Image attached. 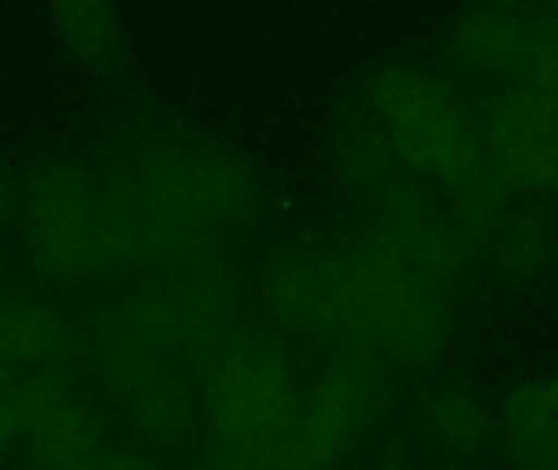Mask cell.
<instances>
[{"label":"cell","mask_w":558,"mask_h":470,"mask_svg":"<svg viewBox=\"0 0 558 470\" xmlns=\"http://www.w3.org/2000/svg\"><path fill=\"white\" fill-rule=\"evenodd\" d=\"M150 242L226 245L262 216V180L245 157L206 137L154 134L108 160Z\"/></svg>","instance_id":"3"},{"label":"cell","mask_w":558,"mask_h":470,"mask_svg":"<svg viewBox=\"0 0 558 470\" xmlns=\"http://www.w3.org/2000/svg\"><path fill=\"white\" fill-rule=\"evenodd\" d=\"M88 386L124 442L170 468L203 435V386L196 370L180 360L141 350L101 353L88 366Z\"/></svg>","instance_id":"5"},{"label":"cell","mask_w":558,"mask_h":470,"mask_svg":"<svg viewBox=\"0 0 558 470\" xmlns=\"http://www.w3.org/2000/svg\"><path fill=\"white\" fill-rule=\"evenodd\" d=\"M13 229L26 285L56 298L134 278L147 249L108 160H56L20 177Z\"/></svg>","instance_id":"2"},{"label":"cell","mask_w":558,"mask_h":470,"mask_svg":"<svg viewBox=\"0 0 558 470\" xmlns=\"http://www.w3.org/2000/svg\"><path fill=\"white\" fill-rule=\"evenodd\" d=\"M500 445L513 470H558V370L520 383L504 402Z\"/></svg>","instance_id":"13"},{"label":"cell","mask_w":558,"mask_h":470,"mask_svg":"<svg viewBox=\"0 0 558 470\" xmlns=\"http://www.w3.org/2000/svg\"><path fill=\"white\" fill-rule=\"evenodd\" d=\"M62 46L92 72L111 75L121 65V26L114 0H49Z\"/></svg>","instance_id":"14"},{"label":"cell","mask_w":558,"mask_h":470,"mask_svg":"<svg viewBox=\"0 0 558 470\" xmlns=\"http://www.w3.org/2000/svg\"><path fill=\"white\" fill-rule=\"evenodd\" d=\"M490 154L517 193H558V105L487 95L481 101Z\"/></svg>","instance_id":"11"},{"label":"cell","mask_w":558,"mask_h":470,"mask_svg":"<svg viewBox=\"0 0 558 470\" xmlns=\"http://www.w3.org/2000/svg\"><path fill=\"white\" fill-rule=\"evenodd\" d=\"M363 118L438 186L458 232L484 255L517 190L490 154L481 101L461 82L418 69H386L363 92Z\"/></svg>","instance_id":"1"},{"label":"cell","mask_w":558,"mask_h":470,"mask_svg":"<svg viewBox=\"0 0 558 470\" xmlns=\"http://www.w3.org/2000/svg\"><path fill=\"white\" fill-rule=\"evenodd\" d=\"M441 470H471V468H464L461 461H451V465H445V468H441Z\"/></svg>","instance_id":"19"},{"label":"cell","mask_w":558,"mask_h":470,"mask_svg":"<svg viewBox=\"0 0 558 470\" xmlns=\"http://www.w3.org/2000/svg\"><path fill=\"white\" fill-rule=\"evenodd\" d=\"M558 229L556 219L546 209L526 206V209H510L507 219L500 222L490 252L500 265V272L513 281L539 275L549 258L556 255Z\"/></svg>","instance_id":"15"},{"label":"cell","mask_w":558,"mask_h":470,"mask_svg":"<svg viewBox=\"0 0 558 470\" xmlns=\"http://www.w3.org/2000/svg\"><path fill=\"white\" fill-rule=\"evenodd\" d=\"M327 252L343 275L369 360L405 376L445 353L458 285L366 219L333 239Z\"/></svg>","instance_id":"4"},{"label":"cell","mask_w":558,"mask_h":470,"mask_svg":"<svg viewBox=\"0 0 558 470\" xmlns=\"http://www.w3.org/2000/svg\"><path fill=\"white\" fill-rule=\"evenodd\" d=\"M16 190H20V177L0 164V236L13 226V213H16Z\"/></svg>","instance_id":"17"},{"label":"cell","mask_w":558,"mask_h":470,"mask_svg":"<svg viewBox=\"0 0 558 470\" xmlns=\"http://www.w3.org/2000/svg\"><path fill=\"white\" fill-rule=\"evenodd\" d=\"M252 288L262 317L284 347L311 353L314 363L366 357L343 275L327 249L304 242L275 249Z\"/></svg>","instance_id":"6"},{"label":"cell","mask_w":558,"mask_h":470,"mask_svg":"<svg viewBox=\"0 0 558 470\" xmlns=\"http://www.w3.org/2000/svg\"><path fill=\"white\" fill-rule=\"evenodd\" d=\"M415 425L422 442L451 461L474 458L500 438L497 419L461 379L451 376L422 386L415 402Z\"/></svg>","instance_id":"12"},{"label":"cell","mask_w":558,"mask_h":470,"mask_svg":"<svg viewBox=\"0 0 558 470\" xmlns=\"http://www.w3.org/2000/svg\"><path fill=\"white\" fill-rule=\"evenodd\" d=\"M0 370L20 383H88L75 304L33 285H0Z\"/></svg>","instance_id":"9"},{"label":"cell","mask_w":558,"mask_h":470,"mask_svg":"<svg viewBox=\"0 0 558 470\" xmlns=\"http://www.w3.org/2000/svg\"><path fill=\"white\" fill-rule=\"evenodd\" d=\"M92 470H173L170 465L157 461L154 455L134 448L131 442H118Z\"/></svg>","instance_id":"16"},{"label":"cell","mask_w":558,"mask_h":470,"mask_svg":"<svg viewBox=\"0 0 558 470\" xmlns=\"http://www.w3.org/2000/svg\"><path fill=\"white\" fill-rule=\"evenodd\" d=\"M461 82L487 95L558 105V29L520 10L490 7L461 23L451 43Z\"/></svg>","instance_id":"7"},{"label":"cell","mask_w":558,"mask_h":470,"mask_svg":"<svg viewBox=\"0 0 558 470\" xmlns=\"http://www.w3.org/2000/svg\"><path fill=\"white\" fill-rule=\"evenodd\" d=\"M383 470H409V468H405V461H399L396 455H389V458L383 461Z\"/></svg>","instance_id":"18"},{"label":"cell","mask_w":558,"mask_h":470,"mask_svg":"<svg viewBox=\"0 0 558 470\" xmlns=\"http://www.w3.org/2000/svg\"><path fill=\"white\" fill-rule=\"evenodd\" d=\"M396 379V373L366 357L314 363L304 379V415L340 465L389 412Z\"/></svg>","instance_id":"10"},{"label":"cell","mask_w":558,"mask_h":470,"mask_svg":"<svg viewBox=\"0 0 558 470\" xmlns=\"http://www.w3.org/2000/svg\"><path fill=\"white\" fill-rule=\"evenodd\" d=\"M16 470H92L121 438L88 383H20Z\"/></svg>","instance_id":"8"}]
</instances>
